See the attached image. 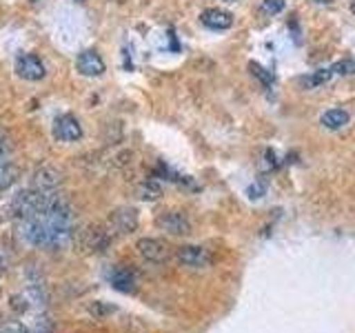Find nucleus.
Here are the masks:
<instances>
[{
	"label": "nucleus",
	"mask_w": 355,
	"mask_h": 333,
	"mask_svg": "<svg viewBox=\"0 0 355 333\" xmlns=\"http://www.w3.org/2000/svg\"><path fill=\"white\" fill-rule=\"evenodd\" d=\"M138 229V214L136 209L131 207H122L116 209L114 214L109 216V231L111 236H127V233Z\"/></svg>",
	"instance_id": "1"
},
{
	"label": "nucleus",
	"mask_w": 355,
	"mask_h": 333,
	"mask_svg": "<svg viewBox=\"0 0 355 333\" xmlns=\"http://www.w3.org/2000/svg\"><path fill=\"white\" fill-rule=\"evenodd\" d=\"M53 138L60 140V142H78L83 138V127H80V120L71 114H64L58 116L53 120Z\"/></svg>",
	"instance_id": "2"
},
{
	"label": "nucleus",
	"mask_w": 355,
	"mask_h": 333,
	"mask_svg": "<svg viewBox=\"0 0 355 333\" xmlns=\"http://www.w3.org/2000/svg\"><path fill=\"white\" fill-rule=\"evenodd\" d=\"M16 74L22 78V80L36 83V80H42V78L47 76V69H44V62L38 58L36 53H22L16 60Z\"/></svg>",
	"instance_id": "3"
},
{
	"label": "nucleus",
	"mask_w": 355,
	"mask_h": 333,
	"mask_svg": "<svg viewBox=\"0 0 355 333\" xmlns=\"http://www.w3.org/2000/svg\"><path fill=\"white\" fill-rule=\"evenodd\" d=\"M178 260L180 264L189 266V269H205L211 264V253L205 247H196V244H184V247L178 249Z\"/></svg>",
	"instance_id": "4"
},
{
	"label": "nucleus",
	"mask_w": 355,
	"mask_h": 333,
	"mask_svg": "<svg viewBox=\"0 0 355 333\" xmlns=\"http://www.w3.org/2000/svg\"><path fill=\"white\" fill-rule=\"evenodd\" d=\"M155 225L166 233H173V236H184V233L191 231V222L180 211H164L155 218Z\"/></svg>",
	"instance_id": "5"
},
{
	"label": "nucleus",
	"mask_w": 355,
	"mask_h": 333,
	"mask_svg": "<svg viewBox=\"0 0 355 333\" xmlns=\"http://www.w3.org/2000/svg\"><path fill=\"white\" fill-rule=\"evenodd\" d=\"M76 69L87 78H98L105 74V60L100 58V53L96 49H85L78 53Z\"/></svg>",
	"instance_id": "6"
},
{
	"label": "nucleus",
	"mask_w": 355,
	"mask_h": 333,
	"mask_svg": "<svg viewBox=\"0 0 355 333\" xmlns=\"http://www.w3.org/2000/svg\"><path fill=\"white\" fill-rule=\"evenodd\" d=\"M136 249L147 262L160 264V262H164L166 258H169V247H166L162 240H155V238H142L136 244Z\"/></svg>",
	"instance_id": "7"
},
{
	"label": "nucleus",
	"mask_w": 355,
	"mask_h": 333,
	"mask_svg": "<svg viewBox=\"0 0 355 333\" xmlns=\"http://www.w3.org/2000/svg\"><path fill=\"white\" fill-rule=\"evenodd\" d=\"M200 22H202L205 27L214 29V31H225V29L233 27V14L231 11H225V9L211 7V9H205L202 14H200Z\"/></svg>",
	"instance_id": "8"
},
{
	"label": "nucleus",
	"mask_w": 355,
	"mask_h": 333,
	"mask_svg": "<svg viewBox=\"0 0 355 333\" xmlns=\"http://www.w3.org/2000/svg\"><path fill=\"white\" fill-rule=\"evenodd\" d=\"M60 182H62V171L55 169L51 164L40 166V169L33 173V187H36L38 191H53Z\"/></svg>",
	"instance_id": "9"
},
{
	"label": "nucleus",
	"mask_w": 355,
	"mask_h": 333,
	"mask_svg": "<svg viewBox=\"0 0 355 333\" xmlns=\"http://www.w3.org/2000/svg\"><path fill=\"white\" fill-rule=\"evenodd\" d=\"M109 282L114 289H118V291L131 293L133 289H136V275H133V271L125 269V266H116V269L109 271Z\"/></svg>",
	"instance_id": "10"
},
{
	"label": "nucleus",
	"mask_w": 355,
	"mask_h": 333,
	"mask_svg": "<svg viewBox=\"0 0 355 333\" xmlns=\"http://www.w3.org/2000/svg\"><path fill=\"white\" fill-rule=\"evenodd\" d=\"M349 120H351V116H349V111H347V109H329V111H324V114H322V118H320L322 125H324L327 129H331V131H338V129H342V127H347V125H349Z\"/></svg>",
	"instance_id": "11"
},
{
	"label": "nucleus",
	"mask_w": 355,
	"mask_h": 333,
	"mask_svg": "<svg viewBox=\"0 0 355 333\" xmlns=\"http://www.w3.org/2000/svg\"><path fill=\"white\" fill-rule=\"evenodd\" d=\"M331 76H333L331 69H318V71H311V74H306L302 78H297V83L302 85L304 89H318L320 85L329 83Z\"/></svg>",
	"instance_id": "12"
},
{
	"label": "nucleus",
	"mask_w": 355,
	"mask_h": 333,
	"mask_svg": "<svg viewBox=\"0 0 355 333\" xmlns=\"http://www.w3.org/2000/svg\"><path fill=\"white\" fill-rule=\"evenodd\" d=\"M158 196H160V187L155 185L153 180L142 182L140 189H138V198H142V200H155Z\"/></svg>",
	"instance_id": "13"
},
{
	"label": "nucleus",
	"mask_w": 355,
	"mask_h": 333,
	"mask_svg": "<svg viewBox=\"0 0 355 333\" xmlns=\"http://www.w3.org/2000/svg\"><path fill=\"white\" fill-rule=\"evenodd\" d=\"M284 0H262V5H260V11L266 16H275V14H280V11L284 9Z\"/></svg>",
	"instance_id": "14"
},
{
	"label": "nucleus",
	"mask_w": 355,
	"mask_h": 333,
	"mask_svg": "<svg viewBox=\"0 0 355 333\" xmlns=\"http://www.w3.org/2000/svg\"><path fill=\"white\" fill-rule=\"evenodd\" d=\"M333 74H340V76H351L355 74V60H340L331 67Z\"/></svg>",
	"instance_id": "15"
},
{
	"label": "nucleus",
	"mask_w": 355,
	"mask_h": 333,
	"mask_svg": "<svg viewBox=\"0 0 355 333\" xmlns=\"http://www.w3.org/2000/svg\"><path fill=\"white\" fill-rule=\"evenodd\" d=\"M249 69H251V74H253V76H258L264 85H269V83L273 80L271 74H266V69H264V67H260L258 62H251V65H249Z\"/></svg>",
	"instance_id": "16"
},
{
	"label": "nucleus",
	"mask_w": 355,
	"mask_h": 333,
	"mask_svg": "<svg viewBox=\"0 0 355 333\" xmlns=\"http://www.w3.org/2000/svg\"><path fill=\"white\" fill-rule=\"evenodd\" d=\"M247 196H249L251 200H258V198H262V196H264V185H260V182L251 185V187L247 189Z\"/></svg>",
	"instance_id": "17"
},
{
	"label": "nucleus",
	"mask_w": 355,
	"mask_h": 333,
	"mask_svg": "<svg viewBox=\"0 0 355 333\" xmlns=\"http://www.w3.org/2000/svg\"><path fill=\"white\" fill-rule=\"evenodd\" d=\"M7 153H9V140H7L5 133L0 131V155H3V158H7Z\"/></svg>",
	"instance_id": "18"
},
{
	"label": "nucleus",
	"mask_w": 355,
	"mask_h": 333,
	"mask_svg": "<svg viewBox=\"0 0 355 333\" xmlns=\"http://www.w3.org/2000/svg\"><path fill=\"white\" fill-rule=\"evenodd\" d=\"M315 5H329V3H333V0H313Z\"/></svg>",
	"instance_id": "19"
},
{
	"label": "nucleus",
	"mask_w": 355,
	"mask_h": 333,
	"mask_svg": "<svg viewBox=\"0 0 355 333\" xmlns=\"http://www.w3.org/2000/svg\"><path fill=\"white\" fill-rule=\"evenodd\" d=\"M351 11H353V14H355V0H353V3H351Z\"/></svg>",
	"instance_id": "20"
},
{
	"label": "nucleus",
	"mask_w": 355,
	"mask_h": 333,
	"mask_svg": "<svg viewBox=\"0 0 355 333\" xmlns=\"http://www.w3.org/2000/svg\"><path fill=\"white\" fill-rule=\"evenodd\" d=\"M227 3H236V0H227Z\"/></svg>",
	"instance_id": "21"
}]
</instances>
